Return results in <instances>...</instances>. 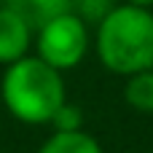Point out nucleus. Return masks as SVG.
Segmentation results:
<instances>
[{
    "mask_svg": "<svg viewBox=\"0 0 153 153\" xmlns=\"http://www.w3.org/2000/svg\"><path fill=\"white\" fill-rule=\"evenodd\" d=\"M116 5L110 0H81V3H73V11L83 19V22H102Z\"/></svg>",
    "mask_w": 153,
    "mask_h": 153,
    "instance_id": "nucleus-8",
    "label": "nucleus"
},
{
    "mask_svg": "<svg viewBox=\"0 0 153 153\" xmlns=\"http://www.w3.org/2000/svg\"><path fill=\"white\" fill-rule=\"evenodd\" d=\"M97 56L116 75H134L153 67V8L116 5L97 24Z\"/></svg>",
    "mask_w": 153,
    "mask_h": 153,
    "instance_id": "nucleus-1",
    "label": "nucleus"
},
{
    "mask_svg": "<svg viewBox=\"0 0 153 153\" xmlns=\"http://www.w3.org/2000/svg\"><path fill=\"white\" fill-rule=\"evenodd\" d=\"M3 5H8L11 11H16L35 32L48 24L51 19L73 11V0H0Z\"/></svg>",
    "mask_w": 153,
    "mask_h": 153,
    "instance_id": "nucleus-5",
    "label": "nucleus"
},
{
    "mask_svg": "<svg viewBox=\"0 0 153 153\" xmlns=\"http://www.w3.org/2000/svg\"><path fill=\"white\" fill-rule=\"evenodd\" d=\"M35 40V30L8 5L0 3V65H13L16 59L27 56Z\"/></svg>",
    "mask_w": 153,
    "mask_h": 153,
    "instance_id": "nucleus-4",
    "label": "nucleus"
},
{
    "mask_svg": "<svg viewBox=\"0 0 153 153\" xmlns=\"http://www.w3.org/2000/svg\"><path fill=\"white\" fill-rule=\"evenodd\" d=\"M124 100L137 113H153V67L151 70H143V73H134V75L126 78Z\"/></svg>",
    "mask_w": 153,
    "mask_h": 153,
    "instance_id": "nucleus-7",
    "label": "nucleus"
},
{
    "mask_svg": "<svg viewBox=\"0 0 153 153\" xmlns=\"http://www.w3.org/2000/svg\"><path fill=\"white\" fill-rule=\"evenodd\" d=\"M38 153H102V145L89 132L73 129V132H54Z\"/></svg>",
    "mask_w": 153,
    "mask_h": 153,
    "instance_id": "nucleus-6",
    "label": "nucleus"
},
{
    "mask_svg": "<svg viewBox=\"0 0 153 153\" xmlns=\"http://www.w3.org/2000/svg\"><path fill=\"white\" fill-rule=\"evenodd\" d=\"M48 124H54V132H73V129H83V126H81V124H83V116H81V110H78L75 105L65 102V105L54 113V118H51Z\"/></svg>",
    "mask_w": 153,
    "mask_h": 153,
    "instance_id": "nucleus-9",
    "label": "nucleus"
},
{
    "mask_svg": "<svg viewBox=\"0 0 153 153\" xmlns=\"http://www.w3.org/2000/svg\"><path fill=\"white\" fill-rule=\"evenodd\" d=\"M132 5H143V8H153V0H126Z\"/></svg>",
    "mask_w": 153,
    "mask_h": 153,
    "instance_id": "nucleus-10",
    "label": "nucleus"
},
{
    "mask_svg": "<svg viewBox=\"0 0 153 153\" xmlns=\"http://www.w3.org/2000/svg\"><path fill=\"white\" fill-rule=\"evenodd\" d=\"M32 43L38 51L35 56H40L46 65L65 73L83 62V56L89 51V27L75 11H67V13L51 19L48 24H43L35 32Z\"/></svg>",
    "mask_w": 153,
    "mask_h": 153,
    "instance_id": "nucleus-3",
    "label": "nucleus"
},
{
    "mask_svg": "<svg viewBox=\"0 0 153 153\" xmlns=\"http://www.w3.org/2000/svg\"><path fill=\"white\" fill-rule=\"evenodd\" d=\"M0 97L8 113L24 124H48L67 102L62 73L40 56H22L5 67Z\"/></svg>",
    "mask_w": 153,
    "mask_h": 153,
    "instance_id": "nucleus-2",
    "label": "nucleus"
}]
</instances>
